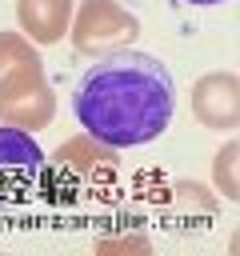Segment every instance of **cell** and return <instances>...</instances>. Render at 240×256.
<instances>
[{"label": "cell", "mask_w": 240, "mask_h": 256, "mask_svg": "<svg viewBox=\"0 0 240 256\" xmlns=\"http://www.w3.org/2000/svg\"><path fill=\"white\" fill-rule=\"evenodd\" d=\"M212 184L224 200H240V144L236 140L220 144V152L212 160Z\"/></svg>", "instance_id": "cell-8"}, {"label": "cell", "mask_w": 240, "mask_h": 256, "mask_svg": "<svg viewBox=\"0 0 240 256\" xmlns=\"http://www.w3.org/2000/svg\"><path fill=\"white\" fill-rule=\"evenodd\" d=\"M72 112L80 128L104 144L140 148L152 144L176 112V84L168 64L152 52L120 48L100 56L72 92Z\"/></svg>", "instance_id": "cell-1"}, {"label": "cell", "mask_w": 240, "mask_h": 256, "mask_svg": "<svg viewBox=\"0 0 240 256\" xmlns=\"http://www.w3.org/2000/svg\"><path fill=\"white\" fill-rule=\"evenodd\" d=\"M184 4H196V8H212V4H224V0H184Z\"/></svg>", "instance_id": "cell-11"}, {"label": "cell", "mask_w": 240, "mask_h": 256, "mask_svg": "<svg viewBox=\"0 0 240 256\" xmlns=\"http://www.w3.org/2000/svg\"><path fill=\"white\" fill-rule=\"evenodd\" d=\"M136 32H140V20L116 0H80V8H72V24H68V40L80 56L120 52L136 40Z\"/></svg>", "instance_id": "cell-3"}, {"label": "cell", "mask_w": 240, "mask_h": 256, "mask_svg": "<svg viewBox=\"0 0 240 256\" xmlns=\"http://www.w3.org/2000/svg\"><path fill=\"white\" fill-rule=\"evenodd\" d=\"M56 116V92L44 76V60L32 56L0 76V124L36 132L48 128Z\"/></svg>", "instance_id": "cell-2"}, {"label": "cell", "mask_w": 240, "mask_h": 256, "mask_svg": "<svg viewBox=\"0 0 240 256\" xmlns=\"http://www.w3.org/2000/svg\"><path fill=\"white\" fill-rule=\"evenodd\" d=\"M96 252H148V240L144 236H108V240H96Z\"/></svg>", "instance_id": "cell-10"}, {"label": "cell", "mask_w": 240, "mask_h": 256, "mask_svg": "<svg viewBox=\"0 0 240 256\" xmlns=\"http://www.w3.org/2000/svg\"><path fill=\"white\" fill-rule=\"evenodd\" d=\"M52 164H56L64 176H72V180H84V184H88V180H104V176H112V172H116V148L84 132V136L64 140V144L56 148Z\"/></svg>", "instance_id": "cell-6"}, {"label": "cell", "mask_w": 240, "mask_h": 256, "mask_svg": "<svg viewBox=\"0 0 240 256\" xmlns=\"http://www.w3.org/2000/svg\"><path fill=\"white\" fill-rule=\"evenodd\" d=\"M192 116L204 128H236L240 124V76L236 72H208L192 84Z\"/></svg>", "instance_id": "cell-5"}, {"label": "cell", "mask_w": 240, "mask_h": 256, "mask_svg": "<svg viewBox=\"0 0 240 256\" xmlns=\"http://www.w3.org/2000/svg\"><path fill=\"white\" fill-rule=\"evenodd\" d=\"M44 160H48L44 148L24 128L0 124V204L28 196L44 172Z\"/></svg>", "instance_id": "cell-4"}, {"label": "cell", "mask_w": 240, "mask_h": 256, "mask_svg": "<svg viewBox=\"0 0 240 256\" xmlns=\"http://www.w3.org/2000/svg\"><path fill=\"white\" fill-rule=\"evenodd\" d=\"M172 208L184 216V212H192L196 220H212L216 216V200H212V192L204 188V184H196V180H180V184H172Z\"/></svg>", "instance_id": "cell-9"}, {"label": "cell", "mask_w": 240, "mask_h": 256, "mask_svg": "<svg viewBox=\"0 0 240 256\" xmlns=\"http://www.w3.org/2000/svg\"><path fill=\"white\" fill-rule=\"evenodd\" d=\"M72 0H16V24L32 44H60L72 24Z\"/></svg>", "instance_id": "cell-7"}]
</instances>
